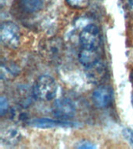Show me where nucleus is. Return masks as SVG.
Returning a JSON list of instances; mask_svg holds the SVG:
<instances>
[{
	"mask_svg": "<svg viewBox=\"0 0 133 149\" xmlns=\"http://www.w3.org/2000/svg\"><path fill=\"white\" fill-rule=\"evenodd\" d=\"M80 48H100V33L99 28L94 24H89L82 30L79 34Z\"/></svg>",
	"mask_w": 133,
	"mask_h": 149,
	"instance_id": "obj_3",
	"label": "nucleus"
},
{
	"mask_svg": "<svg viewBox=\"0 0 133 149\" xmlns=\"http://www.w3.org/2000/svg\"><path fill=\"white\" fill-rule=\"evenodd\" d=\"M22 135L20 130L13 126H7L2 128L0 132V142L3 145L13 146L20 141Z\"/></svg>",
	"mask_w": 133,
	"mask_h": 149,
	"instance_id": "obj_7",
	"label": "nucleus"
},
{
	"mask_svg": "<svg viewBox=\"0 0 133 149\" xmlns=\"http://www.w3.org/2000/svg\"><path fill=\"white\" fill-rule=\"evenodd\" d=\"M57 90V84L52 77L41 75L36 80L33 86V96L36 100L50 101L56 96Z\"/></svg>",
	"mask_w": 133,
	"mask_h": 149,
	"instance_id": "obj_1",
	"label": "nucleus"
},
{
	"mask_svg": "<svg viewBox=\"0 0 133 149\" xmlns=\"http://www.w3.org/2000/svg\"><path fill=\"white\" fill-rule=\"evenodd\" d=\"M20 6L24 12L33 13L42 9L44 6V0H20Z\"/></svg>",
	"mask_w": 133,
	"mask_h": 149,
	"instance_id": "obj_11",
	"label": "nucleus"
},
{
	"mask_svg": "<svg viewBox=\"0 0 133 149\" xmlns=\"http://www.w3.org/2000/svg\"><path fill=\"white\" fill-rule=\"evenodd\" d=\"M19 72L18 68L13 65H5L2 63L1 66V78L3 79L4 78H13V76L17 75Z\"/></svg>",
	"mask_w": 133,
	"mask_h": 149,
	"instance_id": "obj_12",
	"label": "nucleus"
},
{
	"mask_svg": "<svg viewBox=\"0 0 133 149\" xmlns=\"http://www.w3.org/2000/svg\"><path fill=\"white\" fill-rule=\"evenodd\" d=\"M52 112L55 117L59 120H66L75 116L76 108L72 100L68 98H60L56 100L53 103Z\"/></svg>",
	"mask_w": 133,
	"mask_h": 149,
	"instance_id": "obj_5",
	"label": "nucleus"
},
{
	"mask_svg": "<svg viewBox=\"0 0 133 149\" xmlns=\"http://www.w3.org/2000/svg\"><path fill=\"white\" fill-rule=\"evenodd\" d=\"M10 116L16 122H23L27 118V114L22 108H13L10 110Z\"/></svg>",
	"mask_w": 133,
	"mask_h": 149,
	"instance_id": "obj_14",
	"label": "nucleus"
},
{
	"mask_svg": "<svg viewBox=\"0 0 133 149\" xmlns=\"http://www.w3.org/2000/svg\"><path fill=\"white\" fill-rule=\"evenodd\" d=\"M66 4L72 9H83L89 6L90 0H65Z\"/></svg>",
	"mask_w": 133,
	"mask_h": 149,
	"instance_id": "obj_13",
	"label": "nucleus"
},
{
	"mask_svg": "<svg viewBox=\"0 0 133 149\" xmlns=\"http://www.w3.org/2000/svg\"><path fill=\"white\" fill-rule=\"evenodd\" d=\"M130 79H131V81H132V84H133V70L132 71V72H131Z\"/></svg>",
	"mask_w": 133,
	"mask_h": 149,
	"instance_id": "obj_19",
	"label": "nucleus"
},
{
	"mask_svg": "<svg viewBox=\"0 0 133 149\" xmlns=\"http://www.w3.org/2000/svg\"><path fill=\"white\" fill-rule=\"evenodd\" d=\"M124 137L128 141V143L133 147V130L132 129H125L123 130Z\"/></svg>",
	"mask_w": 133,
	"mask_h": 149,
	"instance_id": "obj_17",
	"label": "nucleus"
},
{
	"mask_svg": "<svg viewBox=\"0 0 133 149\" xmlns=\"http://www.w3.org/2000/svg\"><path fill=\"white\" fill-rule=\"evenodd\" d=\"M63 49V41L58 37L45 40L40 44V52L41 55L48 60L58 59L62 55Z\"/></svg>",
	"mask_w": 133,
	"mask_h": 149,
	"instance_id": "obj_4",
	"label": "nucleus"
},
{
	"mask_svg": "<svg viewBox=\"0 0 133 149\" xmlns=\"http://www.w3.org/2000/svg\"><path fill=\"white\" fill-rule=\"evenodd\" d=\"M113 99V91L111 88L106 85H100L93 90L92 100L96 107L104 109L109 106Z\"/></svg>",
	"mask_w": 133,
	"mask_h": 149,
	"instance_id": "obj_6",
	"label": "nucleus"
},
{
	"mask_svg": "<svg viewBox=\"0 0 133 149\" xmlns=\"http://www.w3.org/2000/svg\"><path fill=\"white\" fill-rule=\"evenodd\" d=\"M79 62L81 63L84 68H87L95 64L101 60L100 48H80L79 53Z\"/></svg>",
	"mask_w": 133,
	"mask_h": 149,
	"instance_id": "obj_10",
	"label": "nucleus"
},
{
	"mask_svg": "<svg viewBox=\"0 0 133 149\" xmlns=\"http://www.w3.org/2000/svg\"><path fill=\"white\" fill-rule=\"evenodd\" d=\"M0 39L2 44L8 48L15 49L20 41V31L18 26L12 21H5L1 25Z\"/></svg>",
	"mask_w": 133,
	"mask_h": 149,
	"instance_id": "obj_2",
	"label": "nucleus"
},
{
	"mask_svg": "<svg viewBox=\"0 0 133 149\" xmlns=\"http://www.w3.org/2000/svg\"><path fill=\"white\" fill-rule=\"evenodd\" d=\"M9 109V102L5 96H1L0 98V114L1 116H4L6 113Z\"/></svg>",
	"mask_w": 133,
	"mask_h": 149,
	"instance_id": "obj_15",
	"label": "nucleus"
},
{
	"mask_svg": "<svg viewBox=\"0 0 133 149\" xmlns=\"http://www.w3.org/2000/svg\"><path fill=\"white\" fill-rule=\"evenodd\" d=\"M77 148H85V149H93L95 148L96 146L92 143V142L86 141V140H83L77 143V145L76 146Z\"/></svg>",
	"mask_w": 133,
	"mask_h": 149,
	"instance_id": "obj_16",
	"label": "nucleus"
},
{
	"mask_svg": "<svg viewBox=\"0 0 133 149\" xmlns=\"http://www.w3.org/2000/svg\"><path fill=\"white\" fill-rule=\"evenodd\" d=\"M126 7L128 11L133 14V0H126Z\"/></svg>",
	"mask_w": 133,
	"mask_h": 149,
	"instance_id": "obj_18",
	"label": "nucleus"
},
{
	"mask_svg": "<svg viewBox=\"0 0 133 149\" xmlns=\"http://www.w3.org/2000/svg\"><path fill=\"white\" fill-rule=\"evenodd\" d=\"M85 68L87 79L93 84L100 83L106 75V66L102 60Z\"/></svg>",
	"mask_w": 133,
	"mask_h": 149,
	"instance_id": "obj_8",
	"label": "nucleus"
},
{
	"mask_svg": "<svg viewBox=\"0 0 133 149\" xmlns=\"http://www.w3.org/2000/svg\"><path fill=\"white\" fill-rule=\"evenodd\" d=\"M29 125L34 127L37 128H52L56 127H72L74 126V123L68 120H52L48 118H40V119H33L27 122Z\"/></svg>",
	"mask_w": 133,
	"mask_h": 149,
	"instance_id": "obj_9",
	"label": "nucleus"
}]
</instances>
